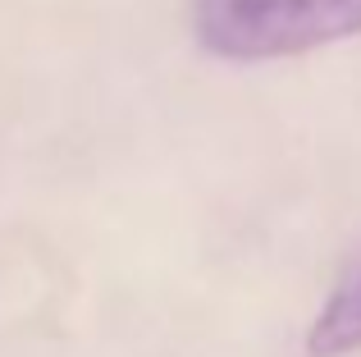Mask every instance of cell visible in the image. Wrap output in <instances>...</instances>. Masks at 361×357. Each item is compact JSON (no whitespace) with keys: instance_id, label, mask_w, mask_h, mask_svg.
<instances>
[{"instance_id":"obj_1","label":"cell","mask_w":361,"mask_h":357,"mask_svg":"<svg viewBox=\"0 0 361 357\" xmlns=\"http://www.w3.org/2000/svg\"><path fill=\"white\" fill-rule=\"evenodd\" d=\"M192 28L220 60H283L357 37L361 0H192Z\"/></svg>"},{"instance_id":"obj_2","label":"cell","mask_w":361,"mask_h":357,"mask_svg":"<svg viewBox=\"0 0 361 357\" xmlns=\"http://www.w3.org/2000/svg\"><path fill=\"white\" fill-rule=\"evenodd\" d=\"M357 349H361V257L343 270V279L325 298V307H320L316 325L307 334L311 357H343Z\"/></svg>"}]
</instances>
